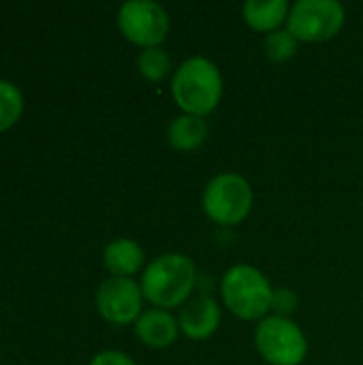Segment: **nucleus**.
<instances>
[{"instance_id":"obj_1","label":"nucleus","mask_w":363,"mask_h":365,"mask_svg":"<svg viewBox=\"0 0 363 365\" xmlns=\"http://www.w3.org/2000/svg\"><path fill=\"white\" fill-rule=\"evenodd\" d=\"M197 284V267L182 252H165L156 257L141 274L143 297L160 308H180L188 302Z\"/></svg>"},{"instance_id":"obj_2","label":"nucleus","mask_w":363,"mask_h":365,"mask_svg":"<svg viewBox=\"0 0 363 365\" xmlns=\"http://www.w3.org/2000/svg\"><path fill=\"white\" fill-rule=\"evenodd\" d=\"M225 86L220 68L203 56H193L184 60L175 68L171 79L173 101L184 113L190 115H210L218 107Z\"/></svg>"},{"instance_id":"obj_3","label":"nucleus","mask_w":363,"mask_h":365,"mask_svg":"<svg viewBox=\"0 0 363 365\" xmlns=\"http://www.w3.org/2000/svg\"><path fill=\"white\" fill-rule=\"evenodd\" d=\"M220 295L227 310L244 321H263L274 302V289L265 274L246 263L233 265L225 272Z\"/></svg>"},{"instance_id":"obj_4","label":"nucleus","mask_w":363,"mask_h":365,"mask_svg":"<svg viewBox=\"0 0 363 365\" xmlns=\"http://www.w3.org/2000/svg\"><path fill=\"white\" fill-rule=\"evenodd\" d=\"M252 188L240 173H220L203 190V212L220 227H235L252 210Z\"/></svg>"},{"instance_id":"obj_5","label":"nucleus","mask_w":363,"mask_h":365,"mask_svg":"<svg viewBox=\"0 0 363 365\" xmlns=\"http://www.w3.org/2000/svg\"><path fill=\"white\" fill-rule=\"evenodd\" d=\"M255 346L270 365H302L308 355V340L289 317H265L255 331Z\"/></svg>"},{"instance_id":"obj_6","label":"nucleus","mask_w":363,"mask_h":365,"mask_svg":"<svg viewBox=\"0 0 363 365\" xmlns=\"http://www.w3.org/2000/svg\"><path fill=\"white\" fill-rule=\"evenodd\" d=\"M347 19L338 0H297L287 17V30L304 43H323L334 38Z\"/></svg>"},{"instance_id":"obj_7","label":"nucleus","mask_w":363,"mask_h":365,"mask_svg":"<svg viewBox=\"0 0 363 365\" xmlns=\"http://www.w3.org/2000/svg\"><path fill=\"white\" fill-rule=\"evenodd\" d=\"M118 26L128 41L148 49L160 47L171 24L163 4L154 0H128L118 11Z\"/></svg>"},{"instance_id":"obj_8","label":"nucleus","mask_w":363,"mask_h":365,"mask_svg":"<svg viewBox=\"0 0 363 365\" xmlns=\"http://www.w3.org/2000/svg\"><path fill=\"white\" fill-rule=\"evenodd\" d=\"M143 293L133 278L109 276L96 291V308L101 317L113 325H128L141 317Z\"/></svg>"},{"instance_id":"obj_9","label":"nucleus","mask_w":363,"mask_h":365,"mask_svg":"<svg viewBox=\"0 0 363 365\" xmlns=\"http://www.w3.org/2000/svg\"><path fill=\"white\" fill-rule=\"evenodd\" d=\"M223 319V310L218 302L210 295L195 297L180 312V331L190 340H208L216 334Z\"/></svg>"},{"instance_id":"obj_10","label":"nucleus","mask_w":363,"mask_h":365,"mask_svg":"<svg viewBox=\"0 0 363 365\" xmlns=\"http://www.w3.org/2000/svg\"><path fill=\"white\" fill-rule=\"evenodd\" d=\"M135 334L150 349H167L178 340L180 323L169 310L152 308L135 321Z\"/></svg>"},{"instance_id":"obj_11","label":"nucleus","mask_w":363,"mask_h":365,"mask_svg":"<svg viewBox=\"0 0 363 365\" xmlns=\"http://www.w3.org/2000/svg\"><path fill=\"white\" fill-rule=\"evenodd\" d=\"M143 248L128 237H118L111 240L105 246L103 252V263L105 267L120 278H131L133 274H137L143 265Z\"/></svg>"},{"instance_id":"obj_12","label":"nucleus","mask_w":363,"mask_h":365,"mask_svg":"<svg viewBox=\"0 0 363 365\" xmlns=\"http://www.w3.org/2000/svg\"><path fill=\"white\" fill-rule=\"evenodd\" d=\"M291 4L287 0H248L242 9L246 24L257 32L280 30V24L287 21Z\"/></svg>"},{"instance_id":"obj_13","label":"nucleus","mask_w":363,"mask_h":365,"mask_svg":"<svg viewBox=\"0 0 363 365\" xmlns=\"http://www.w3.org/2000/svg\"><path fill=\"white\" fill-rule=\"evenodd\" d=\"M208 139V122L199 115L182 113L171 120L167 128V141L180 152H193L201 148Z\"/></svg>"},{"instance_id":"obj_14","label":"nucleus","mask_w":363,"mask_h":365,"mask_svg":"<svg viewBox=\"0 0 363 365\" xmlns=\"http://www.w3.org/2000/svg\"><path fill=\"white\" fill-rule=\"evenodd\" d=\"M139 73L150 81H163L171 73V58L163 47H148L137 58Z\"/></svg>"},{"instance_id":"obj_15","label":"nucleus","mask_w":363,"mask_h":365,"mask_svg":"<svg viewBox=\"0 0 363 365\" xmlns=\"http://www.w3.org/2000/svg\"><path fill=\"white\" fill-rule=\"evenodd\" d=\"M297 38L289 30H274L263 41V51L272 62H287L297 53Z\"/></svg>"},{"instance_id":"obj_16","label":"nucleus","mask_w":363,"mask_h":365,"mask_svg":"<svg viewBox=\"0 0 363 365\" xmlns=\"http://www.w3.org/2000/svg\"><path fill=\"white\" fill-rule=\"evenodd\" d=\"M21 92L13 81L0 79V130L9 128L21 113Z\"/></svg>"},{"instance_id":"obj_17","label":"nucleus","mask_w":363,"mask_h":365,"mask_svg":"<svg viewBox=\"0 0 363 365\" xmlns=\"http://www.w3.org/2000/svg\"><path fill=\"white\" fill-rule=\"evenodd\" d=\"M295 306H297V295H295L291 289H276V291H274L272 308L278 310L280 317H287L289 312H293Z\"/></svg>"},{"instance_id":"obj_18","label":"nucleus","mask_w":363,"mask_h":365,"mask_svg":"<svg viewBox=\"0 0 363 365\" xmlns=\"http://www.w3.org/2000/svg\"><path fill=\"white\" fill-rule=\"evenodd\" d=\"M90 365H135V361L120 351H101L92 357Z\"/></svg>"}]
</instances>
